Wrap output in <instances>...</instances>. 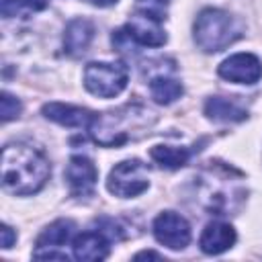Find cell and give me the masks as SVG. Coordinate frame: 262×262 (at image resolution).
<instances>
[{"mask_svg":"<svg viewBox=\"0 0 262 262\" xmlns=\"http://www.w3.org/2000/svg\"><path fill=\"white\" fill-rule=\"evenodd\" d=\"M244 174L223 162H209L194 178L199 205L213 215H231L246 201Z\"/></svg>","mask_w":262,"mask_h":262,"instance_id":"1","label":"cell"},{"mask_svg":"<svg viewBox=\"0 0 262 262\" xmlns=\"http://www.w3.org/2000/svg\"><path fill=\"white\" fill-rule=\"evenodd\" d=\"M51 174L45 154L31 143H8L2 149V186L12 194L41 190Z\"/></svg>","mask_w":262,"mask_h":262,"instance_id":"2","label":"cell"},{"mask_svg":"<svg viewBox=\"0 0 262 262\" xmlns=\"http://www.w3.org/2000/svg\"><path fill=\"white\" fill-rule=\"evenodd\" d=\"M158 117L143 104H125L94 117L90 125L92 139L102 147H119L141 139L156 125Z\"/></svg>","mask_w":262,"mask_h":262,"instance_id":"3","label":"cell"},{"mask_svg":"<svg viewBox=\"0 0 262 262\" xmlns=\"http://www.w3.org/2000/svg\"><path fill=\"white\" fill-rule=\"evenodd\" d=\"M239 35V23L221 8H205L194 20V43L207 53L225 49Z\"/></svg>","mask_w":262,"mask_h":262,"instance_id":"4","label":"cell"},{"mask_svg":"<svg viewBox=\"0 0 262 262\" xmlns=\"http://www.w3.org/2000/svg\"><path fill=\"white\" fill-rule=\"evenodd\" d=\"M129 72L123 63L92 61L84 70V86L88 92L100 98H113L121 94L127 86Z\"/></svg>","mask_w":262,"mask_h":262,"instance_id":"5","label":"cell"},{"mask_svg":"<svg viewBox=\"0 0 262 262\" xmlns=\"http://www.w3.org/2000/svg\"><path fill=\"white\" fill-rule=\"evenodd\" d=\"M147 186H149L147 168L139 160H123L108 172L106 188L111 194L119 199L137 196L143 190H147Z\"/></svg>","mask_w":262,"mask_h":262,"instance_id":"6","label":"cell"},{"mask_svg":"<svg viewBox=\"0 0 262 262\" xmlns=\"http://www.w3.org/2000/svg\"><path fill=\"white\" fill-rule=\"evenodd\" d=\"M154 235L170 250H184L190 242V225L182 215L164 211L154 219Z\"/></svg>","mask_w":262,"mask_h":262,"instance_id":"7","label":"cell"},{"mask_svg":"<svg viewBox=\"0 0 262 262\" xmlns=\"http://www.w3.org/2000/svg\"><path fill=\"white\" fill-rule=\"evenodd\" d=\"M125 33L131 41L147 47H162L166 43V33L162 29V16L149 10H137L131 14Z\"/></svg>","mask_w":262,"mask_h":262,"instance_id":"8","label":"cell"},{"mask_svg":"<svg viewBox=\"0 0 262 262\" xmlns=\"http://www.w3.org/2000/svg\"><path fill=\"white\" fill-rule=\"evenodd\" d=\"M72 233H74V223L70 219H57V221H53L37 237V246H35L33 256L35 258H41V260H53V258L66 260L68 258L66 252H59V250L70 242Z\"/></svg>","mask_w":262,"mask_h":262,"instance_id":"9","label":"cell"},{"mask_svg":"<svg viewBox=\"0 0 262 262\" xmlns=\"http://www.w3.org/2000/svg\"><path fill=\"white\" fill-rule=\"evenodd\" d=\"M219 76L235 84H254L262 78V61L254 53H235L221 61Z\"/></svg>","mask_w":262,"mask_h":262,"instance_id":"10","label":"cell"},{"mask_svg":"<svg viewBox=\"0 0 262 262\" xmlns=\"http://www.w3.org/2000/svg\"><path fill=\"white\" fill-rule=\"evenodd\" d=\"M98 170L86 156H72L66 168V180L70 184L72 194L88 196L96 186Z\"/></svg>","mask_w":262,"mask_h":262,"instance_id":"11","label":"cell"},{"mask_svg":"<svg viewBox=\"0 0 262 262\" xmlns=\"http://www.w3.org/2000/svg\"><path fill=\"white\" fill-rule=\"evenodd\" d=\"M43 117L49 121H55L59 125L66 127H90L96 113L82 108V106H74V104H63V102H47L41 108Z\"/></svg>","mask_w":262,"mask_h":262,"instance_id":"12","label":"cell"},{"mask_svg":"<svg viewBox=\"0 0 262 262\" xmlns=\"http://www.w3.org/2000/svg\"><path fill=\"white\" fill-rule=\"evenodd\" d=\"M72 252L76 260L82 262H96L108 256V237L102 231H84L74 237Z\"/></svg>","mask_w":262,"mask_h":262,"instance_id":"13","label":"cell"},{"mask_svg":"<svg viewBox=\"0 0 262 262\" xmlns=\"http://www.w3.org/2000/svg\"><path fill=\"white\" fill-rule=\"evenodd\" d=\"M235 229L229 223L223 221H213L205 227V231L201 233V250L205 254H221L225 250H229L235 244Z\"/></svg>","mask_w":262,"mask_h":262,"instance_id":"14","label":"cell"},{"mask_svg":"<svg viewBox=\"0 0 262 262\" xmlns=\"http://www.w3.org/2000/svg\"><path fill=\"white\" fill-rule=\"evenodd\" d=\"M94 37V25L88 18H74L66 27L63 49L68 55H82Z\"/></svg>","mask_w":262,"mask_h":262,"instance_id":"15","label":"cell"},{"mask_svg":"<svg viewBox=\"0 0 262 262\" xmlns=\"http://www.w3.org/2000/svg\"><path fill=\"white\" fill-rule=\"evenodd\" d=\"M205 115L209 119L221 121V123H237L248 117L244 106H239L235 100L223 98V96H211L205 102Z\"/></svg>","mask_w":262,"mask_h":262,"instance_id":"16","label":"cell"},{"mask_svg":"<svg viewBox=\"0 0 262 262\" xmlns=\"http://www.w3.org/2000/svg\"><path fill=\"white\" fill-rule=\"evenodd\" d=\"M170 74L172 72H162V74L149 76V92L158 104H170L182 96V84L176 78H172Z\"/></svg>","mask_w":262,"mask_h":262,"instance_id":"17","label":"cell"},{"mask_svg":"<svg viewBox=\"0 0 262 262\" xmlns=\"http://www.w3.org/2000/svg\"><path fill=\"white\" fill-rule=\"evenodd\" d=\"M190 156H192V149H188V147L154 145V147L149 149V158H151L156 164H160V166H164V168H170V170L184 166V164L190 160Z\"/></svg>","mask_w":262,"mask_h":262,"instance_id":"18","label":"cell"},{"mask_svg":"<svg viewBox=\"0 0 262 262\" xmlns=\"http://www.w3.org/2000/svg\"><path fill=\"white\" fill-rule=\"evenodd\" d=\"M23 106H20V100L14 98L12 94L8 92H2V100H0V113H2V121H10V119H16L20 115Z\"/></svg>","mask_w":262,"mask_h":262,"instance_id":"19","label":"cell"},{"mask_svg":"<svg viewBox=\"0 0 262 262\" xmlns=\"http://www.w3.org/2000/svg\"><path fill=\"white\" fill-rule=\"evenodd\" d=\"M0 233H2V248H4V250L12 248V244L16 242V233H14V231H12L8 225H2Z\"/></svg>","mask_w":262,"mask_h":262,"instance_id":"20","label":"cell"},{"mask_svg":"<svg viewBox=\"0 0 262 262\" xmlns=\"http://www.w3.org/2000/svg\"><path fill=\"white\" fill-rule=\"evenodd\" d=\"M139 2H147V8H145V10H149V12H156V14L160 16V12H158L156 8H160V6H166L170 0H139Z\"/></svg>","mask_w":262,"mask_h":262,"instance_id":"21","label":"cell"},{"mask_svg":"<svg viewBox=\"0 0 262 262\" xmlns=\"http://www.w3.org/2000/svg\"><path fill=\"white\" fill-rule=\"evenodd\" d=\"M143 258H156V260H160L162 256L156 254V252H139V254H135V260H143Z\"/></svg>","mask_w":262,"mask_h":262,"instance_id":"22","label":"cell"},{"mask_svg":"<svg viewBox=\"0 0 262 262\" xmlns=\"http://www.w3.org/2000/svg\"><path fill=\"white\" fill-rule=\"evenodd\" d=\"M84 2H90L94 6H113V4H117V0H84Z\"/></svg>","mask_w":262,"mask_h":262,"instance_id":"23","label":"cell"}]
</instances>
